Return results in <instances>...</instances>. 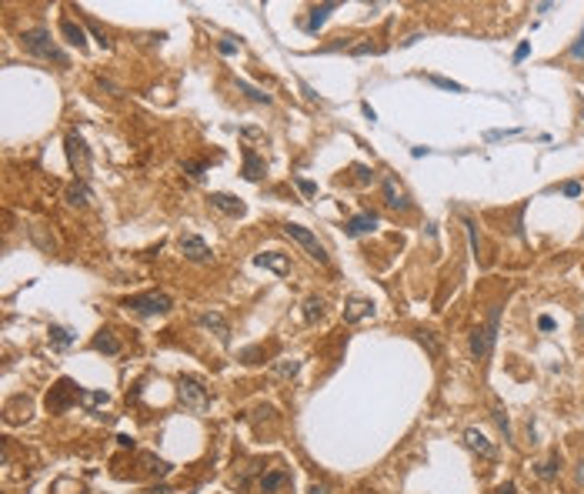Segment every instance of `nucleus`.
Returning a JSON list of instances; mask_svg holds the SVG:
<instances>
[{"label":"nucleus","instance_id":"obj_15","mask_svg":"<svg viewBox=\"0 0 584 494\" xmlns=\"http://www.w3.org/2000/svg\"><path fill=\"white\" fill-rule=\"evenodd\" d=\"M257 267H267V271H274V274H287L291 271V260L287 254H280V251H264V254H257L254 258Z\"/></svg>","mask_w":584,"mask_h":494},{"label":"nucleus","instance_id":"obj_20","mask_svg":"<svg viewBox=\"0 0 584 494\" xmlns=\"http://www.w3.org/2000/svg\"><path fill=\"white\" fill-rule=\"evenodd\" d=\"M47 334H51V347H57V351H67V347L77 341L74 331H67V328H60V324H51Z\"/></svg>","mask_w":584,"mask_h":494},{"label":"nucleus","instance_id":"obj_36","mask_svg":"<svg viewBox=\"0 0 584 494\" xmlns=\"http://www.w3.org/2000/svg\"><path fill=\"white\" fill-rule=\"evenodd\" d=\"M87 27H90V30H94V37H97V40H101V47H104V51H110V40H107V34H104L101 27L94 24V21H87Z\"/></svg>","mask_w":584,"mask_h":494},{"label":"nucleus","instance_id":"obj_41","mask_svg":"<svg viewBox=\"0 0 584 494\" xmlns=\"http://www.w3.org/2000/svg\"><path fill=\"white\" fill-rule=\"evenodd\" d=\"M361 110H364V117H367V121H371V124H374V121H378V114H374V107H371V104H361Z\"/></svg>","mask_w":584,"mask_h":494},{"label":"nucleus","instance_id":"obj_16","mask_svg":"<svg viewBox=\"0 0 584 494\" xmlns=\"http://www.w3.org/2000/svg\"><path fill=\"white\" fill-rule=\"evenodd\" d=\"M284 488H291V474L287 471H267L260 478V494H278Z\"/></svg>","mask_w":584,"mask_h":494},{"label":"nucleus","instance_id":"obj_27","mask_svg":"<svg viewBox=\"0 0 584 494\" xmlns=\"http://www.w3.org/2000/svg\"><path fill=\"white\" fill-rule=\"evenodd\" d=\"M494 421H498V428H501L504 441H511V421H508V411L501 408V401H494Z\"/></svg>","mask_w":584,"mask_h":494},{"label":"nucleus","instance_id":"obj_8","mask_svg":"<svg viewBox=\"0 0 584 494\" xmlns=\"http://www.w3.org/2000/svg\"><path fill=\"white\" fill-rule=\"evenodd\" d=\"M381 194H384V204H387L391 210H411V197L404 194V187L398 184V177H394V174H384Z\"/></svg>","mask_w":584,"mask_h":494},{"label":"nucleus","instance_id":"obj_48","mask_svg":"<svg viewBox=\"0 0 584 494\" xmlns=\"http://www.w3.org/2000/svg\"><path fill=\"white\" fill-rule=\"evenodd\" d=\"M581 121H584V104H581Z\"/></svg>","mask_w":584,"mask_h":494},{"label":"nucleus","instance_id":"obj_18","mask_svg":"<svg viewBox=\"0 0 584 494\" xmlns=\"http://www.w3.org/2000/svg\"><path fill=\"white\" fill-rule=\"evenodd\" d=\"M67 204L71 208H87L90 204V187H87V181H74L67 187Z\"/></svg>","mask_w":584,"mask_h":494},{"label":"nucleus","instance_id":"obj_32","mask_svg":"<svg viewBox=\"0 0 584 494\" xmlns=\"http://www.w3.org/2000/svg\"><path fill=\"white\" fill-rule=\"evenodd\" d=\"M351 53L354 57H367V53H384L381 44H357V47H351Z\"/></svg>","mask_w":584,"mask_h":494},{"label":"nucleus","instance_id":"obj_19","mask_svg":"<svg viewBox=\"0 0 584 494\" xmlns=\"http://www.w3.org/2000/svg\"><path fill=\"white\" fill-rule=\"evenodd\" d=\"M334 7H337V3H321V7H314V10H311V17H307V24H304L307 34H317V30L324 27V21H328V14L334 10Z\"/></svg>","mask_w":584,"mask_h":494},{"label":"nucleus","instance_id":"obj_14","mask_svg":"<svg viewBox=\"0 0 584 494\" xmlns=\"http://www.w3.org/2000/svg\"><path fill=\"white\" fill-rule=\"evenodd\" d=\"M378 227V214H371V210H364V214H354L348 224H344V231H348V237H361L367 234V231H374Z\"/></svg>","mask_w":584,"mask_h":494},{"label":"nucleus","instance_id":"obj_40","mask_svg":"<svg viewBox=\"0 0 584 494\" xmlns=\"http://www.w3.org/2000/svg\"><path fill=\"white\" fill-rule=\"evenodd\" d=\"M528 51H531V44H528V40H524V44H521V47H518V51H514V60H524V57H528Z\"/></svg>","mask_w":584,"mask_h":494},{"label":"nucleus","instance_id":"obj_30","mask_svg":"<svg viewBox=\"0 0 584 494\" xmlns=\"http://www.w3.org/2000/svg\"><path fill=\"white\" fill-rule=\"evenodd\" d=\"M180 167H184V174H187L191 181H204V171H207V167H204L201 160H184Z\"/></svg>","mask_w":584,"mask_h":494},{"label":"nucleus","instance_id":"obj_47","mask_svg":"<svg viewBox=\"0 0 584 494\" xmlns=\"http://www.w3.org/2000/svg\"><path fill=\"white\" fill-rule=\"evenodd\" d=\"M578 328H581V331H584V314H581V317H578Z\"/></svg>","mask_w":584,"mask_h":494},{"label":"nucleus","instance_id":"obj_11","mask_svg":"<svg viewBox=\"0 0 584 494\" xmlns=\"http://www.w3.org/2000/svg\"><path fill=\"white\" fill-rule=\"evenodd\" d=\"M197 324H201V328H207V331H210L214 338L221 341V344H228V341H230L228 321H224V317H221L217 311H204V314H197Z\"/></svg>","mask_w":584,"mask_h":494},{"label":"nucleus","instance_id":"obj_3","mask_svg":"<svg viewBox=\"0 0 584 494\" xmlns=\"http://www.w3.org/2000/svg\"><path fill=\"white\" fill-rule=\"evenodd\" d=\"M124 308L134 314H141V317H154V314H167L174 308V301L164 294V291H147V294H134L124 301Z\"/></svg>","mask_w":584,"mask_h":494},{"label":"nucleus","instance_id":"obj_45","mask_svg":"<svg viewBox=\"0 0 584 494\" xmlns=\"http://www.w3.org/2000/svg\"><path fill=\"white\" fill-rule=\"evenodd\" d=\"M578 481H581V484H584V458H581V461H578Z\"/></svg>","mask_w":584,"mask_h":494},{"label":"nucleus","instance_id":"obj_34","mask_svg":"<svg viewBox=\"0 0 584 494\" xmlns=\"http://www.w3.org/2000/svg\"><path fill=\"white\" fill-rule=\"evenodd\" d=\"M351 171H354L357 184H371V181H374V171H367V167H364V164H354V167H351Z\"/></svg>","mask_w":584,"mask_h":494},{"label":"nucleus","instance_id":"obj_31","mask_svg":"<svg viewBox=\"0 0 584 494\" xmlns=\"http://www.w3.org/2000/svg\"><path fill=\"white\" fill-rule=\"evenodd\" d=\"M428 84H434V87H441V90H454V94H461V90H464V87H461L457 80L437 77V74H428Z\"/></svg>","mask_w":584,"mask_h":494},{"label":"nucleus","instance_id":"obj_9","mask_svg":"<svg viewBox=\"0 0 584 494\" xmlns=\"http://www.w3.org/2000/svg\"><path fill=\"white\" fill-rule=\"evenodd\" d=\"M178 247L180 254L187 260H194V264H204V260H210V247H207V240L197 234H180L178 237Z\"/></svg>","mask_w":584,"mask_h":494},{"label":"nucleus","instance_id":"obj_25","mask_svg":"<svg viewBox=\"0 0 584 494\" xmlns=\"http://www.w3.org/2000/svg\"><path fill=\"white\" fill-rule=\"evenodd\" d=\"M324 317V297H307L304 301V321L307 324H317Z\"/></svg>","mask_w":584,"mask_h":494},{"label":"nucleus","instance_id":"obj_7","mask_svg":"<svg viewBox=\"0 0 584 494\" xmlns=\"http://www.w3.org/2000/svg\"><path fill=\"white\" fill-rule=\"evenodd\" d=\"M284 234L294 237V240H297V244H301V247H304V251L314 260H317V264H328V251H324V244L311 234L307 227H301V224H287V227H284Z\"/></svg>","mask_w":584,"mask_h":494},{"label":"nucleus","instance_id":"obj_46","mask_svg":"<svg viewBox=\"0 0 584 494\" xmlns=\"http://www.w3.org/2000/svg\"><path fill=\"white\" fill-rule=\"evenodd\" d=\"M57 488H71V481H57Z\"/></svg>","mask_w":584,"mask_h":494},{"label":"nucleus","instance_id":"obj_23","mask_svg":"<svg viewBox=\"0 0 584 494\" xmlns=\"http://www.w3.org/2000/svg\"><path fill=\"white\" fill-rule=\"evenodd\" d=\"M80 404L87 411H97V408H107L110 404V394L107 391H80Z\"/></svg>","mask_w":584,"mask_h":494},{"label":"nucleus","instance_id":"obj_22","mask_svg":"<svg viewBox=\"0 0 584 494\" xmlns=\"http://www.w3.org/2000/svg\"><path fill=\"white\" fill-rule=\"evenodd\" d=\"M94 351H101V354H121V341L114 338V331H101L97 338H94Z\"/></svg>","mask_w":584,"mask_h":494},{"label":"nucleus","instance_id":"obj_39","mask_svg":"<svg viewBox=\"0 0 584 494\" xmlns=\"http://www.w3.org/2000/svg\"><path fill=\"white\" fill-rule=\"evenodd\" d=\"M537 328H541V331H555V321L544 314V317H537Z\"/></svg>","mask_w":584,"mask_h":494},{"label":"nucleus","instance_id":"obj_5","mask_svg":"<svg viewBox=\"0 0 584 494\" xmlns=\"http://www.w3.org/2000/svg\"><path fill=\"white\" fill-rule=\"evenodd\" d=\"M74 401H80V388H77L71 378H60L51 388V394H47V411L51 415H64Z\"/></svg>","mask_w":584,"mask_h":494},{"label":"nucleus","instance_id":"obj_12","mask_svg":"<svg viewBox=\"0 0 584 494\" xmlns=\"http://www.w3.org/2000/svg\"><path fill=\"white\" fill-rule=\"evenodd\" d=\"M464 441H467V447H471V451H478V454H481V458H487V461H494V458L501 454V451H498V444L487 441L478 428H467V431H464Z\"/></svg>","mask_w":584,"mask_h":494},{"label":"nucleus","instance_id":"obj_2","mask_svg":"<svg viewBox=\"0 0 584 494\" xmlns=\"http://www.w3.org/2000/svg\"><path fill=\"white\" fill-rule=\"evenodd\" d=\"M178 401L184 404V411H191V415H204L210 408V394H207V388H204L197 378H180Z\"/></svg>","mask_w":584,"mask_h":494},{"label":"nucleus","instance_id":"obj_1","mask_svg":"<svg viewBox=\"0 0 584 494\" xmlns=\"http://www.w3.org/2000/svg\"><path fill=\"white\" fill-rule=\"evenodd\" d=\"M21 47H24L30 57L53 60V64H60V67H67V64H71V60H67V53L53 44V37H51V30H47V27H30V30H24V34H21Z\"/></svg>","mask_w":584,"mask_h":494},{"label":"nucleus","instance_id":"obj_43","mask_svg":"<svg viewBox=\"0 0 584 494\" xmlns=\"http://www.w3.org/2000/svg\"><path fill=\"white\" fill-rule=\"evenodd\" d=\"M311 494H328V484H311Z\"/></svg>","mask_w":584,"mask_h":494},{"label":"nucleus","instance_id":"obj_29","mask_svg":"<svg viewBox=\"0 0 584 494\" xmlns=\"http://www.w3.org/2000/svg\"><path fill=\"white\" fill-rule=\"evenodd\" d=\"M297 371H301V361H278L274 365V374L278 378H297Z\"/></svg>","mask_w":584,"mask_h":494},{"label":"nucleus","instance_id":"obj_26","mask_svg":"<svg viewBox=\"0 0 584 494\" xmlns=\"http://www.w3.org/2000/svg\"><path fill=\"white\" fill-rule=\"evenodd\" d=\"M558 474H561V454L555 451L544 465H537V478H541V481H551V478H558Z\"/></svg>","mask_w":584,"mask_h":494},{"label":"nucleus","instance_id":"obj_6","mask_svg":"<svg viewBox=\"0 0 584 494\" xmlns=\"http://www.w3.org/2000/svg\"><path fill=\"white\" fill-rule=\"evenodd\" d=\"M64 147H67V160H71L74 174H80V181H84V174L90 171V151H87L84 137L80 134H67L64 137Z\"/></svg>","mask_w":584,"mask_h":494},{"label":"nucleus","instance_id":"obj_42","mask_svg":"<svg viewBox=\"0 0 584 494\" xmlns=\"http://www.w3.org/2000/svg\"><path fill=\"white\" fill-rule=\"evenodd\" d=\"M417 40H424V34H411V37L404 40V47H411V44H417Z\"/></svg>","mask_w":584,"mask_h":494},{"label":"nucleus","instance_id":"obj_37","mask_svg":"<svg viewBox=\"0 0 584 494\" xmlns=\"http://www.w3.org/2000/svg\"><path fill=\"white\" fill-rule=\"evenodd\" d=\"M217 53H224V57H234V53H237V44H234V40H217Z\"/></svg>","mask_w":584,"mask_h":494},{"label":"nucleus","instance_id":"obj_44","mask_svg":"<svg viewBox=\"0 0 584 494\" xmlns=\"http://www.w3.org/2000/svg\"><path fill=\"white\" fill-rule=\"evenodd\" d=\"M494 494H514V484H504V488H498Z\"/></svg>","mask_w":584,"mask_h":494},{"label":"nucleus","instance_id":"obj_10","mask_svg":"<svg viewBox=\"0 0 584 494\" xmlns=\"http://www.w3.org/2000/svg\"><path fill=\"white\" fill-rule=\"evenodd\" d=\"M367 317H374V301L371 297H348V304H344V324H361Z\"/></svg>","mask_w":584,"mask_h":494},{"label":"nucleus","instance_id":"obj_35","mask_svg":"<svg viewBox=\"0 0 584 494\" xmlns=\"http://www.w3.org/2000/svg\"><path fill=\"white\" fill-rule=\"evenodd\" d=\"M294 184H297V190H301L304 197H314V194H317V184H314V181H304V177H294Z\"/></svg>","mask_w":584,"mask_h":494},{"label":"nucleus","instance_id":"obj_17","mask_svg":"<svg viewBox=\"0 0 584 494\" xmlns=\"http://www.w3.org/2000/svg\"><path fill=\"white\" fill-rule=\"evenodd\" d=\"M264 171H267L264 157H257L251 147H244V171H241V174H244L247 181H260V177H264Z\"/></svg>","mask_w":584,"mask_h":494},{"label":"nucleus","instance_id":"obj_21","mask_svg":"<svg viewBox=\"0 0 584 494\" xmlns=\"http://www.w3.org/2000/svg\"><path fill=\"white\" fill-rule=\"evenodd\" d=\"M60 34L67 37V44H74L77 51L87 47V37H84V27H77L74 21H60Z\"/></svg>","mask_w":584,"mask_h":494},{"label":"nucleus","instance_id":"obj_33","mask_svg":"<svg viewBox=\"0 0 584 494\" xmlns=\"http://www.w3.org/2000/svg\"><path fill=\"white\" fill-rule=\"evenodd\" d=\"M561 194H564V197H581V194H584L581 181H568V184H561Z\"/></svg>","mask_w":584,"mask_h":494},{"label":"nucleus","instance_id":"obj_28","mask_svg":"<svg viewBox=\"0 0 584 494\" xmlns=\"http://www.w3.org/2000/svg\"><path fill=\"white\" fill-rule=\"evenodd\" d=\"M417 341L428 347V354H431V358H437V354H441V341L434 338V331H417Z\"/></svg>","mask_w":584,"mask_h":494},{"label":"nucleus","instance_id":"obj_4","mask_svg":"<svg viewBox=\"0 0 584 494\" xmlns=\"http://www.w3.org/2000/svg\"><path fill=\"white\" fill-rule=\"evenodd\" d=\"M498 308L491 311L487 317V328H474L471 331V341H467V351H471V358L474 361H484L487 354H491V347H494V341H498Z\"/></svg>","mask_w":584,"mask_h":494},{"label":"nucleus","instance_id":"obj_38","mask_svg":"<svg viewBox=\"0 0 584 494\" xmlns=\"http://www.w3.org/2000/svg\"><path fill=\"white\" fill-rule=\"evenodd\" d=\"M571 57H574V60H581L584 57V30H581V37H578V44L571 47Z\"/></svg>","mask_w":584,"mask_h":494},{"label":"nucleus","instance_id":"obj_24","mask_svg":"<svg viewBox=\"0 0 584 494\" xmlns=\"http://www.w3.org/2000/svg\"><path fill=\"white\" fill-rule=\"evenodd\" d=\"M237 90H241V94H247L254 104H271V101H274L271 94H264L260 87H254V84H247V80H241V77H237Z\"/></svg>","mask_w":584,"mask_h":494},{"label":"nucleus","instance_id":"obj_13","mask_svg":"<svg viewBox=\"0 0 584 494\" xmlns=\"http://www.w3.org/2000/svg\"><path fill=\"white\" fill-rule=\"evenodd\" d=\"M210 208H217L221 214H228V217H244V214H247V208H244L234 194H221V190L210 194Z\"/></svg>","mask_w":584,"mask_h":494}]
</instances>
